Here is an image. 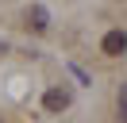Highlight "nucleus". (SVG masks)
<instances>
[{"mask_svg": "<svg viewBox=\"0 0 127 123\" xmlns=\"http://www.w3.org/2000/svg\"><path fill=\"white\" fill-rule=\"evenodd\" d=\"M100 50L108 54V58H119V54L127 50V31H108L104 42H100Z\"/></svg>", "mask_w": 127, "mask_h": 123, "instance_id": "obj_1", "label": "nucleus"}, {"mask_svg": "<svg viewBox=\"0 0 127 123\" xmlns=\"http://www.w3.org/2000/svg\"><path fill=\"white\" fill-rule=\"evenodd\" d=\"M46 23H50V15H46L42 4H35L31 12H27V27H31V31H46Z\"/></svg>", "mask_w": 127, "mask_h": 123, "instance_id": "obj_3", "label": "nucleus"}, {"mask_svg": "<svg viewBox=\"0 0 127 123\" xmlns=\"http://www.w3.org/2000/svg\"><path fill=\"white\" fill-rule=\"evenodd\" d=\"M119 115L127 119V85H123V92H119Z\"/></svg>", "mask_w": 127, "mask_h": 123, "instance_id": "obj_4", "label": "nucleus"}, {"mask_svg": "<svg viewBox=\"0 0 127 123\" xmlns=\"http://www.w3.org/2000/svg\"><path fill=\"white\" fill-rule=\"evenodd\" d=\"M42 108H46V112H65V108H69V92L65 89H46Z\"/></svg>", "mask_w": 127, "mask_h": 123, "instance_id": "obj_2", "label": "nucleus"}]
</instances>
